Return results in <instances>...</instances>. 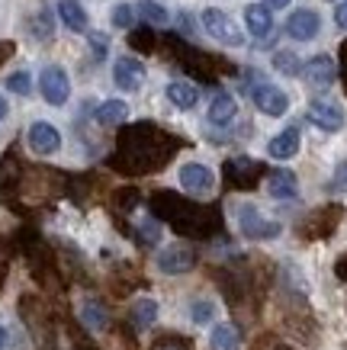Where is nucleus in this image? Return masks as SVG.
Masks as SVG:
<instances>
[{"label": "nucleus", "instance_id": "473e14b6", "mask_svg": "<svg viewBox=\"0 0 347 350\" xmlns=\"http://www.w3.org/2000/svg\"><path fill=\"white\" fill-rule=\"evenodd\" d=\"M286 3H293V0H264V7H267V10H283Z\"/></svg>", "mask_w": 347, "mask_h": 350}, {"label": "nucleus", "instance_id": "f704fd0d", "mask_svg": "<svg viewBox=\"0 0 347 350\" xmlns=\"http://www.w3.org/2000/svg\"><path fill=\"white\" fill-rule=\"evenodd\" d=\"M3 344H7V331L0 328V350H3Z\"/></svg>", "mask_w": 347, "mask_h": 350}, {"label": "nucleus", "instance_id": "aec40b11", "mask_svg": "<svg viewBox=\"0 0 347 350\" xmlns=\"http://www.w3.org/2000/svg\"><path fill=\"white\" fill-rule=\"evenodd\" d=\"M212 350H242V334L235 325H216L209 338Z\"/></svg>", "mask_w": 347, "mask_h": 350}, {"label": "nucleus", "instance_id": "1a4fd4ad", "mask_svg": "<svg viewBox=\"0 0 347 350\" xmlns=\"http://www.w3.org/2000/svg\"><path fill=\"white\" fill-rule=\"evenodd\" d=\"M29 148L36 151V154H55V151L62 148V132L52 126V122H45V119H39V122H32L29 126Z\"/></svg>", "mask_w": 347, "mask_h": 350}, {"label": "nucleus", "instance_id": "4468645a", "mask_svg": "<svg viewBox=\"0 0 347 350\" xmlns=\"http://www.w3.org/2000/svg\"><path fill=\"white\" fill-rule=\"evenodd\" d=\"M267 193H270L274 200H296V193H299L296 174L293 170H274L270 180H267Z\"/></svg>", "mask_w": 347, "mask_h": 350}, {"label": "nucleus", "instance_id": "2eb2a0df", "mask_svg": "<svg viewBox=\"0 0 347 350\" xmlns=\"http://www.w3.org/2000/svg\"><path fill=\"white\" fill-rule=\"evenodd\" d=\"M58 16H62L64 29L87 32V10L81 0H58Z\"/></svg>", "mask_w": 347, "mask_h": 350}, {"label": "nucleus", "instance_id": "bb28decb", "mask_svg": "<svg viewBox=\"0 0 347 350\" xmlns=\"http://www.w3.org/2000/svg\"><path fill=\"white\" fill-rule=\"evenodd\" d=\"M331 190L335 193H347V161H341L331 174Z\"/></svg>", "mask_w": 347, "mask_h": 350}, {"label": "nucleus", "instance_id": "7ed1b4c3", "mask_svg": "<svg viewBox=\"0 0 347 350\" xmlns=\"http://www.w3.org/2000/svg\"><path fill=\"white\" fill-rule=\"evenodd\" d=\"M39 90H42L45 103H52V107H64V103H68V96H71L68 71H64L62 64H49V68H42V75H39Z\"/></svg>", "mask_w": 347, "mask_h": 350}, {"label": "nucleus", "instance_id": "2f4dec72", "mask_svg": "<svg viewBox=\"0 0 347 350\" xmlns=\"http://www.w3.org/2000/svg\"><path fill=\"white\" fill-rule=\"evenodd\" d=\"M129 42H132V49H151V36H132V39H129Z\"/></svg>", "mask_w": 347, "mask_h": 350}, {"label": "nucleus", "instance_id": "dca6fc26", "mask_svg": "<svg viewBox=\"0 0 347 350\" xmlns=\"http://www.w3.org/2000/svg\"><path fill=\"white\" fill-rule=\"evenodd\" d=\"M235 113H238V103H235V96L231 94H216L209 103V122L212 126H229L231 119H235Z\"/></svg>", "mask_w": 347, "mask_h": 350}, {"label": "nucleus", "instance_id": "cd10ccee", "mask_svg": "<svg viewBox=\"0 0 347 350\" xmlns=\"http://www.w3.org/2000/svg\"><path fill=\"white\" fill-rule=\"evenodd\" d=\"M151 350H190V347H187V340H183V338H177V334L170 338V334H168V338H161Z\"/></svg>", "mask_w": 347, "mask_h": 350}, {"label": "nucleus", "instance_id": "20e7f679", "mask_svg": "<svg viewBox=\"0 0 347 350\" xmlns=\"http://www.w3.org/2000/svg\"><path fill=\"white\" fill-rule=\"evenodd\" d=\"M177 177H180V187L187 193H193V196H209L212 187H216V174H212L206 164H200V161L183 164Z\"/></svg>", "mask_w": 347, "mask_h": 350}, {"label": "nucleus", "instance_id": "a878e982", "mask_svg": "<svg viewBox=\"0 0 347 350\" xmlns=\"http://www.w3.org/2000/svg\"><path fill=\"white\" fill-rule=\"evenodd\" d=\"M7 90H13V94H20V96H29L32 94L29 71H13V75L7 77Z\"/></svg>", "mask_w": 347, "mask_h": 350}, {"label": "nucleus", "instance_id": "4be33fe9", "mask_svg": "<svg viewBox=\"0 0 347 350\" xmlns=\"http://www.w3.org/2000/svg\"><path fill=\"white\" fill-rule=\"evenodd\" d=\"M81 319H84V325L90 331H103L106 325H110V319H106V308L97 306V302H84V306H81Z\"/></svg>", "mask_w": 347, "mask_h": 350}, {"label": "nucleus", "instance_id": "9b49d317", "mask_svg": "<svg viewBox=\"0 0 347 350\" xmlns=\"http://www.w3.org/2000/svg\"><path fill=\"white\" fill-rule=\"evenodd\" d=\"M193 264H196V257H193L187 244H170L158 254L161 273H187V270H193Z\"/></svg>", "mask_w": 347, "mask_h": 350}, {"label": "nucleus", "instance_id": "39448f33", "mask_svg": "<svg viewBox=\"0 0 347 350\" xmlns=\"http://www.w3.org/2000/svg\"><path fill=\"white\" fill-rule=\"evenodd\" d=\"M251 90V100H254V107L261 109L264 116H283L286 109H290V96L280 90V87H274V84H254V87H248Z\"/></svg>", "mask_w": 347, "mask_h": 350}, {"label": "nucleus", "instance_id": "b1692460", "mask_svg": "<svg viewBox=\"0 0 347 350\" xmlns=\"http://www.w3.org/2000/svg\"><path fill=\"white\" fill-rule=\"evenodd\" d=\"M190 319L196 321V325H209L216 319V306H212L209 299H196L193 306H190Z\"/></svg>", "mask_w": 347, "mask_h": 350}, {"label": "nucleus", "instance_id": "0eeeda50", "mask_svg": "<svg viewBox=\"0 0 347 350\" xmlns=\"http://www.w3.org/2000/svg\"><path fill=\"white\" fill-rule=\"evenodd\" d=\"M303 77L309 87H316V90H325V87L335 84L337 77V64L331 55H316L312 62L303 64Z\"/></svg>", "mask_w": 347, "mask_h": 350}, {"label": "nucleus", "instance_id": "7c9ffc66", "mask_svg": "<svg viewBox=\"0 0 347 350\" xmlns=\"http://www.w3.org/2000/svg\"><path fill=\"white\" fill-rule=\"evenodd\" d=\"M90 45H94V52H97L94 58H97V62H103V58H106V55H103L106 52V39H97V36H94V39H90Z\"/></svg>", "mask_w": 347, "mask_h": 350}, {"label": "nucleus", "instance_id": "412c9836", "mask_svg": "<svg viewBox=\"0 0 347 350\" xmlns=\"http://www.w3.org/2000/svg\"><path fill=\"white\" fill-rule=\"evenodd\" d=\"M138 16L145 23H151V26H168L170 23V13L161 7L158 0H142V3H138Z\"/></svg>", "mask_w": 347, "mask_h": 350}, {"label": "nucleus", "instance_id": "f03ea898", "mask_svg": "<svg viewBox=\"0 0 347 350\" xmlns=\"http://www.w3.org/2000/svg\"><path fill=\"white\" fill-rule=\"evenodd\" d=\"M203 29L209 32L216 42L229 45V49L244 45V32L235 26V20H231L229 13H222V10H203Z\"/></svg>", "mask_w": 347, "mask_h": 350}, {"label": "nucleus", "instance_id": "393cba45", "mask_svg": "<svg viewBox=\"0 0 347 350\" xmlns=\"http://www.w3.org/2000/svg\"><path fill=\"white\" fill-rule=\"evenodd\" d=\"M110 20H113L116 29H132V23H136V10H132L129 3H116L113 13H110Z\"/></svg>", "mask_w": 347, "mask_h": 350}, {"label": "nucleus", "instance_id": "c756f323", "mask_svg": "<svg viewBox=\"0 0 347 350\" xmlns=\"http://www.w3.org/2000/svg\"><path fill=\"white\" fill-rule=\"evenodd\" d=\"M335 20H337V26H341V29H347V0H341V3H337Z\"/></svg>", "mask_w": 347, "mask_h": 350}, {"label": "nucleus", "instance_id": "5701e85b", "mask_svg": "<svg viewBox=\"0 0 347 350\" xmlns=\"http://www.w3.org/2000/svg\"><path fill=\"white\" fill-rule=\"evenodd\" d=\"M274 68L280 71V75H290V77L303 75V64H299V58H296L293 52H277L274 55Z\"/></svg>", "mask_w": 347, "mask_h": 350}, {"label": "nucleus", "instance_id": "f8f14e48", "mask_svg": "<svg viewBox=\"0 0 347 350\" xmlns=\"http://www.w3.org/2000/svg\"><path fill=\"white\" fill-rule=\"evenodd\" d=\"M244 23H248V32L257 42L270 39V32H274V16H270V10L264 3H248L244 7Z\"/></svg>", "mask_w": 347, "mask_h": 350}, {"label": "nucleus", "instance_id": "c85d7f7f", "mask_svg": "<svg viewBox=\"0 0 347 350\" xmlns=\"http://www.w3.org/2000/svg\"><path fill=\"white\" fill-rule=\"evenodd\" d=\"M36 36H39V39H49V36H52V16H49V13H39V20H36Z\"/></svg>", "mask_w": 347, "mask_h": 350}, {"label": "nucleus", "instance_id": "6ab92c4d", "mask_svg": "<svg viewBox=\"0 0 347 350\" xmlns=\"http://www.w3.org/2000/svg\"><path fill=\"white\" fill-rule=\"evenodd\" d=\"M126 116H129V107L123 100H106V103L97 107V122L100 126H123Z\"/></svg>", "mask_w": 347, "mask_h": 350}, {"label": "nucleus", "instance_id": "a211bd4d", "mask_svg": "<svg viewBox=\"0 0 347 350\" xmlns=\"http://www.w3.org/2000/svg\"><path fill=\"white\" fill-rule=\"evenodd\" d=\"M168 100L177 109H193L196 107V100H200V94H196V87L187 84V81H170L168 84Z\"/></svg>", "mask_w": 347, "mask_h": 350}, {"label": "nucleus", "instance_id": "f257e3e1", "mask_svg": "<svg viewBox=\"0 0 347 350\" xmlns=\"http://www.w3.org/2000/svg\"><path fill=\"white\" fill-rule=\"evenodd\" d=\"M238 228L251 241H270V238H280V232H283L280 222L264 219L257 206H238Z\"/></svg>", "mask_w": 347, "mask_h": 350}, {"label": "nucleus", "instance_id": "9d476101", "mask_svg": "<svg viewBox=\"0 0 347 350\" xmlns=\"http://www.w3.org/2000/svg\"><path fill=\"white\" fill-rule=\"evenodd\" d=\"M322 29V16L316 10H296L290 20H286V32H290V39L296 42H312Z\"/></svg>", "mask_w": 347, "mask_h": 350}, {"label": "nucleus", "instance_id": "6e6552de", "mask_svg": "<svg viewBox=\"0 0 347 350\" xmlns=\"http://www.w3.org/2000/svg\"><path fill=\"white\" fill-rule=\"evenodd\" d=\"M305 116L322 132H337V129L344 126V109L337 107V103H328V100H312L309 109H305Z\"/></svg>", "mask_w": 347, "mask_h": 350}, {"label": "nucleus", "instance_id": "ddd939ff", "mask_svg": "<svg viewBox=\"0 0 347 350\" xmlns=\"http://www.w3.org/2000/svg\"><path fill=\"white\" fill-rule=\"evenodd\" d=\"M296 151H299V129H283L280 135L270 138V145H267V154L277 161H286V158H293Z\"/></svg>", "mask_w": 347, "mask_h": 350}, {"label": "nucleus", "instance_id": "72a5a7b5", "mask_svg": "<svg viewBox=\"0 0 347 350\" xmlns=\"http://www.w3.org/2000/svg\"><path fill=\"white\" fill-rule=\"evenodd\" d=\"M7 113H10V107H7V100H3V96H0V122H3V119H7Z\"/></svg>", "mask_w": 347, "mask_h": 350}, {"label": "nucleus", "instance_id": "f3484780", "mask_svg": "<svg viewBox=\"0 0 347 350\" xmlns=\"http://www.w3.org/2000/svg\"><path fill=\"white\" fill-rule=\"evenodd\" d=\"M129 319H132V325H136L138 331L151 328V325L158 321V302H155V299H136V302H132V312H129Z\"/></svg>", "mask_w": 347, "mask_h": 350}, {"label": "nucleus", "instance_id": "423d86ee", "mask_svg": "<svg viewBox=\"0 0 347 350\" xmlns=\"http://www.w3.org/2000/svg\"><path fill=\"white\" fill-rule=\"evenodd\" d=\"M113 81L119 90H126V94H136L142 81H145V64L132 58V55H123V58H116L113 64Z\"/></svg>", "mask_w": 347, "mask_h": 350}]
</instances>
